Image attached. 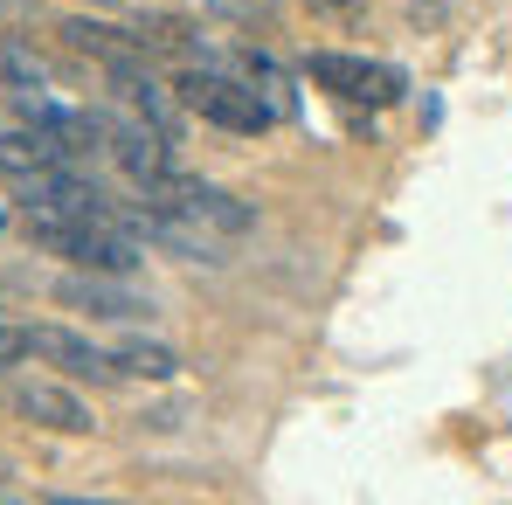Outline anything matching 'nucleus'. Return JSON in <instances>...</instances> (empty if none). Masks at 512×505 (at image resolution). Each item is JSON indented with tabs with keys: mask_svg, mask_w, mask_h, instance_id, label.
Listing matches in <instances>:
<instances>
[{
	"mask_svg": "<svg viewBox=\"0 0 512 505\" xmlns=\"http://www.w3.org/2000/svg\"><path fill=\"white\" fill-rule=\"evenodd\" d=\"M180 111H194L201 125H222V132H243V139H256V132H270L284 111L263 97V90L250 84V77H236V70H222V63H187L180 70Z\"/></svg>",
	"mask_w": 512,
	"mask_h": 505,
	"instance_id": "f257e3e1",
	"label": "nucleus"
},
{
	"mask_svg": "<svg viewBox=\"0 0 512 505\" xmlns=\"http://www.w3.org/2000/svg\"><path fill=\"white\" fill-rule=\"evenodd\" d=\"M139 194H146L153 215H173V222H187V229H201V236H243V229H256L250 201H236V194H222V187H208V180H194V173H167V180H153V187H139Z\"/></svg>",
	"mask_w": 512,
	"mask_h": 505,
	"instance_id": "f03ea898",
	"label": "nucleus"
},
{
	"mask_svg": "<svg viewBox=\"0 0 512 505\" xmlns=\"http://www.w3.org/2000/svg\"><path fill=\"white\" fill-rule=\"evenodd\" d=\"M305 77L326 90V97H340V104H395L409 77L395 70V63H374V56H346V49H312L305 56Z\"/></svg>",
	"mask_w": 512,
	"mask_h": 505,
	"instance_id": "7ed1b4c3",
	"label": "nucleus"
},
{
	"mask_svg": "<svg viewBox=\"0 0 512 505\" xmlns=\"http://www.w3.org/2000/svg\"><path fill=\"white\" fill-rule=\"evenodd\" d=\"M104 153L125 167V180H132V187H153V180L180 173V160H173V139L160 132V125H146L139 111H132V118H104Z\"/></svg>",
	"mask_w": 512,
	"mask_h": 505,
	"instance_id": "20e7f679",
	"label": "nucleus"
},
{
	"mask_svg": "<svg viewBox=\"0 0 512 505\" xmlns=\"http://www.w3.org/2000/svg\"><path fill=\"white\" fill-rule=\"evenodd\" d=\"M28 333V353L42 360V367H56V374H70V381H125L118 374V353L111 346H97V339L70 333V326H21Z\"/></svg>",
	"mask_w": 512,
	"mask_h": 505,
	"instance_id": "39448f33",
	"label": "nucleus"
},
{
	"mask_svg": "<svg viewBox=\"0 0 512 505\" xmlns=\"http://www.w3.org/2000/svg\"><path fill=\"white\" fill-rule=\"evenodd\" d=\"M7 409L21 422H42V429H56V436H90L97 416H90L84 395H70L63 381H14L7 388Z\"/></svg>",
	"mask_w": 512,
	"mask_h": 505,
	"instance_id": "423d86ee",
	"label": "nucleus"
},
{
	"mask_svg": "<svg viewBox=\"0 0 512 505\" xmlns=\"http://www.w3.org/2000/svg\"><path fill=\"white\" fill-rule=\"evenodd\" d=\"M104 77L111 90L125 97V111H139L146 125H160V132H180V90H167L153 70H146V56H118V63H104Z\"/></svg>",
	"mask_w": 512,
	"mask_h": 505,
	"instance_id": "0eeeda50",
	"label": "nucleus"
},
{
	"mask_svg": "<svg viewBox=\"0 0 512 505\" xmlns=\"http://www.w3.org/2000/svg\"><path fill=\"white\" fill-rule=\"evenodd\" d=\"M56 305H70V312H90V319H139V312H153V298H139L125 277H111V270H84V277H63L56 284Z\"/></svg>",
	"mask_w": 512,
	"mask_h": 505,
	"instance_id": "6e6552de",
	"label": "nucleus"
},
{
	"mask_svg": "<svg viewBox=\"0 0 512 505\" xmlns=\"http://www.w3.org/2000/svg\"><path fill=\"white\" fill-rule=\"evenodd\" d=\"M35 167H77V153H70L56 132H42V125H28V132H0V173L14 180V173H35Z\"/></svg>",
	"mask_w": 512,
	"mask_h": 505,
	"instance_id": "1a4fd4ad",
	"label": "nucleus"
},
{
	"mask_svg": "<svg viewBox=\"0 0 512 505\" xmlns=\"http://www.w3.org/2000/svg\"><path fill=\"white\" fill-rule=\"evenodd\" d=\"M0 90H49V63L35 56V42L0 35Z\"/></svg>",
	"mask_w": 512,
	"mask_h": 505,
	"instance_id": "9d476101",
	"label": "nucleus"
},
{
	"mask_svg": "<svg viewBox=\"0 0 512 505\" xmlns=\"http://www.w3.org/2000/svg\"><path fill=\"white\" fill-rule=\"evenodd\" d=\"M111 353H118V374H132V381H173L180 374V353L173 346H153V339H125Z\"/></svg>",
	"mask_w": 512,
	"mask_h": 505,
	"instance_id": "9b49d317",
	"label": "nucleus"
},
{
	"mask_svg": "<svg viewBox=\"0 0 512 505\" xmlns=\"http://www.w3.org/2000/svg\"><path fill=\"white\" fill-rule=\"evenodd\" d=\"M208 14L215 21H236V28H256V21L277 14V0H208Z\"/></svg>",
	"mask_w": 512,
	"mask_h": 505,
	"instance_id": "f8f14e48",
	"label": "nucleus"
},
{
	"mask_svg": "<svg viewBox=\"0 0 512 505\" xmlns=\"http://www.w3.org/2000/svg\"><path fill=\"white\" fill-rule=\"evenodd\" d=\"M14 360H28V333H21V326H0V374H7Z\"/></svg>",
	"mask_w": 512,
	"mask_h": 505,
	"instance_id": "ddd939ff",
	"label": "nucleus"
},
{
	"mask_svg": "<svg viewBox=\"0 0 512 505\" xmlns=\"http://www.w3.org/2000/svg\"><path fill=\"white\" fill-rule=\"evenodd\" d=\"M90 7H125V0H90Z\"/></svg>",
	"mask_w": 512,
	"mask_h": 505,
	"instance_id": "4468645a",
	"label": "nucleus"
},
{
	"mask_svg": "<svg viewBox=\"0 0 512 505\" xmlns=\"http://www.w3.org/2000/svg\"><path fill=\"white\" fill-rule=\"evenodd\" d=\"M319 7H353V0H319Z\"/></svg>",
	"mask_w": 512,
	"mask_h": 505,
	"instance_id": "2eb2a0df",
	"label": "nucleus"
},
{
	"mask_svg": "<svg viewBox=\"0 0 512 505\" xmlns=\"http://www.w3.org/2000/svg\"><path fill=\"white\" fill-rule=\"evenodd\" d=\"M0 229H7V208H0Z\"/></svg>",
	"mask_w": 512,
	"mask_h": 505,
	"instance_id": "dca6fc26",
	"label": "nucleus"
},
{
	"mask_svg": "<svg viewBox=\"0 0 512 505\" xmlns=\"http://www.w3.org/2000/svg\"><path fill=\"white\" fill-rule=\"evenodd\" d=\"M0 478H7V471H0ZM0 499H7V485H0Z\"/></svg>",
	"mask_w": 512,
	"mask_h": 505,
	"instance_id": "f3484780",
	"label": "nucleus"
}]
</instances>
